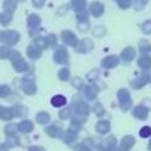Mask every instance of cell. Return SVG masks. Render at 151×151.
I'll return each instance as SVG.
<instances>
[{
	"label": "cell",
	"mask_w": 151,
	"mask_h": 151,
	"mask_svg": "<svg viewBox=\"0 0 151 151\" xmlns=\"http://www.w3.org/2000/svg\"><path fill=\"white\" fill-rule=\"evenodd\" d=\"M117 3H118V5L121 8H127L131 4V0H117Z\"/></svg>",
	"instance_id": "20"
},
{
	"label": "cell",
	"mask_w": 151,
	"mask_h": 151,
	"mask_svg": "<svg viewBox=\"0 0 151 151\" xmlns=\"http://www.w3.org/2000/svg\"><path fill=\"white\" fill-rule=\"evenodd\" d=\"M14 68L17 69V71H23V70L27 69V64L22 60V58H18V61L14 62Z\"/></svg>",
	"instance_id": "13"
},
{
	"label": "cell",
	"mask_w": 151,
	"mask_h": 151,
	"mask_svg": "<svg viewBox=\"0 0 151 151\" xmlns=\"http://www.w3.org/2000/svg\"><path fill=\"white\" fill-rule=\"evenodd\" d=\"M117 64H118V60H117V57H114V56L108 57L103 61V66H106V68H112V66H116Z\"/></svg>",
	"instance_id": "8"
},
{
	"label": "cell",
	"mask_w": 151,
	"mask_h": 151,
	"mask_svg": "<svg viewBox=\"0 0 151 151\" xmlns=\"http://www.w3.org/2000/svg\"><path fill=\"white\" fill-rule=\"evenodd\" d=\"M90 10L95 17H99L100 14L103 13V5L100 3H93L90 5Z\"/></svg>",
	"instance_id": "5"
},
{
	"label": "cell",
	"mask_w": 151,
	"mask_h": 151,
	"mask_svg": "<svg viewBox=\"0 0 151 151\" xmlns=\"http://www.w3.org/2000/svg\"><path fill=\"white\" fill-rule=\"evenodd\" d=\"M133 56H135V51H133V48H129L128 47V48H126L124 51L122 52V57L124 58L126 61H129Z\"/></svg>",
	"instance_id": "11"
},
{
	"label": "cell",
	"mask_w": 151,
	"mask_h": 151,
	"mask_svg": "<svg viewBox=\"0 0 151 151\" xmlns=\"http://www.w3.org/2000/svg\"><path fill=\"white\" fill-rule=\"evenodd\" d=\"M140 135H141L142 137H147V136H150V135H151V128H150V127H144V128L141 129Z\"/></svg>",
	"instance_id": "19"
},
{
	"label": "cell",
	"mask_w": 151,
	"mask_h": 151,
	"mask_svg": "<svg viewBox=\"0 0 151 151\" xmlns=\"http://www.w3.org/2000/svg\"><path fill=\"white\" fill-rule=\"evenodd\" d=\"M15 1L14 0H5L4 1V5H3V8L5 9V13H9V12H13L14 9H15Z\"/></svg>",
	"instance_id": "6"
},
{
	"label": "cell",
	"mask_w": 151,
	"mask_h": 151,
	"mask_svg": "<svg viewBox=\"0 0 151 151\" xmlns=\"http://www.w3.org/2000/svg\"><path fill=\"white\" fill-rule=\"evenodd\" d=\"M55 60L57 62H62V64L68 62V53H66L65 48H60V50H58L57 53L55 55Z\"/></svg>",
	"instance_id": "3"
},
{
	"label": "cell",
	"mask_w": 151,
	"mask_h": 151,
	"mask_svg": "<svg viewBox=\"0 0 151 151\" xmlns=\"http://www.w3.org/2000/svg\"><path fill=\"white\" fill-rule=\"evenodd\" d=\"M73 5L76 12H84V6H85V0H73Z\"/></svg>",
	"instance_id": "10"
},
{
	"label": "cell",
	"mask_w": 151,
	"mask_h": 151,
	"mask_svg": "<svg viewBox=\"0 0 151 151\" xmlns=\"http://www.w3.org/2000/svg\"><path fill=\"white\" fill-rule=\"evenodd\" d=\"M31 151H43V150H42V149H40V147H33Z\"/></svg>",
	"instance_id": "25"
},
{
	"label": "cell",
	"mask_w": 151,
	"mask_h": 151,
	"mask_svg": "<svg viewBox=\"0 0 151 151\" xmlns=\"http://www.w3.org/2000/svg\"><path fill=\"white\" fill-rule=\"evenodd\" d=\"M40 23V19L37 15H31L29 17V26H36Z\"/></svg>",
	"instance_id": "18"
},
{
	"label": "cell",
	"mask_w": 151,
	"mask_h": 151,
	"mask_svg": "<svg viewBox=\"0 0 151 151\" xmlns=\"http://www.w3.org/2000/svg\"><path fill=\"white\" fill-rule=\"evenodd\" d=\"M60 78L62 79V80H66V79L69 78V71H68V69H64V70L60 71Z\"/></svg>",
	"instance_id": "22"
},
{
	"label": "cell",
	"mask_w": 151,
	"mask_h": 151,
	"mask_svg": "<svg viewBox=\"0 0 151 151\" xmlns=\"http://www.w3.org/2000/svg\"><path fill=\"white\" fill-rule=\"evenodd\" d=\"M62 38H64V41L66 42V43L69 45H75L76 43V37H75L71 32H64L62 33Z\"/></svg>",
	"instance_id": "4"
},
{
	"label": "cell",
	"mask_w": 151,
	"mask_h": 151,
	"mask_svg": "<svg viewBox=\"0 0 151 151\" xmlns=\"http://www.w3.org/2000/svg\"><path fill=\"white\" fill-rule=\"evenodd\" d=\"M56 131H58V128H56V127H50L48 129H47V132L50 133V135H52V136H58V135H60V133L61 132H56Z\"/></svg>",
	"instance_id": "23"
},
{
	"label": "cell",
	"mask_w": 151,
	"mask_h": 151,
	"mask_svg": "<svg viewBox=\"0 0 151 151\" xmlns=\"http://www.w3.org/2000/svg\"><path fill=\"white\" fill-rule=\"evenodd\" d=\"M18 33L15 32H1L0 33V38H1V41L6 42V43L9 45H13L17 41H18Z\"/></svg>",
	"instance_id": "1"
},
{
	"label": "cell",
	"mask_w": 151,
	"mask_h": 151,
	"mask_svg": "<svg viewBox=\"0 0 151 151\" xmlns=\"http://www.w3.org/2000/svg\"><path fill=\"white\" fill-rule=\"evenodd\" d=\"M10 14L9 13H3V14H0V23L3 24V26H6L8 23L10 22Z\"/></svg>",
	"instance_id": "14"
},
{
	"label": "cell",
	"mask_w": 151,
	"mask_h": 151,
	"mask_svg": "<svg viewBox=\"0 0 151 151\" xmlns=\"http://www.w3.org/2000/svg\"><path fill=\"white\" fill-rule=\"evenodd\" d=\"M119 99H121V106H122L123 109H127V108L129 107V96H128V93L126 90H122L119 91Z\"/></svg>",
	"instance_id": "2"
},
{
	"label": "cell",
	"mask_w": 151,
	"mask_h": 151,
	"mask_svg": "<svg viewBox=\"0 0 151 151\" xmlns=\"http://www.w3.org/2000/svg\"><path fill=\"white\" fill-rule=\"evenodd\" d=\"M108 128H109V123H108L107 121H102V122H99L98 126H96V129H98L99 132H102V133L107 132Z\"/></svg>",
	"instance_id": "12"
},
{
	"label": "cell",
	"mask_w": 151,
	"mask_h": 151,
	"mask_svg": "<svg viewBox=\"0 0 151 151\" xmlns=\"http://www.w3.org/2000/svg\"><path fill=\"white\" fill-rule=\"evenodd\" d=\"M37 119H38L40 123H46L48 121V116L46 114V113H41V114H38V117H37Z\"/></svg>",
	"instance_id": "16"
},
{
	"label": "cell",
	"mask_w": 151,
	"mask_h": 151,
	"mask_svg": "<svg viewBox=\"0 0 151 151\" xmlns=\"http://www.w3.org/2000/svg\"><path fill=\"white\" fill-rule=\"evenodd\" d=\"M138 64H140V66H142V68H149L150 64H151V61H150V58L146 57V58H141Z\"/></svg>",
	"instance_id": "17"
},
{
	"label": "cell",
	"mask_w": 151,
	"mask_h": 151,
	"mask_svg": "<svg viewBox=\"0 0 151 151\" xmlns=\"http://www.w3.org/2000/svg\"><path fill=\"white\" fill-rule=\"evenodd\" d=\"M0 109H1V108H0Z\"/></svg>",
	"instance_id": "26"
},
{
	"label": "cell",
	"mask_w": 151,
	"mask_h": 151,
	"mask_svg": "<svg viewBox=\"0 0 151 151\" xmlns=\"http://www.w3.org/2000/svg\"><path fill=\"white\" fill-rule=\"evenodd\" d=\"M65 103H66L65 96L56 95V96H53V98H52V104H53L55 107H61V106H64Z\"/></svg>",
	"instance_id": "7"
},
{
	"label": "cell",
	"mask_w": 151,
	"mask_h": 151,
	"mask_svg": "<svg viewBox=\"0 0 151 151\" xmlns=\"http://www.w3.org/2000/svg\"><path fill=\"white\" fill-rule=\"evenodd\" d=\"M43 3H45V0H33V4H35V6H42L43 5Z\"/></svg>",
	"instance_id": "24"
},
{
	"label": "cell",
	"mask_w": 151,
	"mask_h": 151,
	"mask_svg": "<svg viewBox=\"0 0 151 151\" xmlns=\"http://www.w3.org/2000/svg\"><path fill=\"white\" fill-rule=\"evenodd\" d=\"M32 128H33V124L29 122V121H23V122L19 124V129L22 132H28V131H31Z\"/></svg>",
	"instance_id": "9"
},
{
	"label": "cell",
	"mask_w": 151,
	"mask_h": 151,
	"mask_svg": "<svg viewBox=\"0 0 151 151\" xmlns=\"http://www.w3.org/2000/svg\"><path fill=\"white\" fill-rule=\"evenodd\" d=\"M131 145H133V138L132 137H126L123 141V149H128Z\"/></svg>",
	"instance_id": "15"
},
{
	"label": "cell",
	"mask_w": 151,
	"mask_h": 151,
	"mask_svg": "<svg viewBox=\"0 0 151 151\" xmlns=\"http://www.w3.org/2000/svg\"><path fill=\"white\" fill-rule=\"evenodd\" d=\"M9 93H10V90H9L8 86H0V96H5Z\"/></svg>",
	"instance_id": "21"
}]
</instances>
